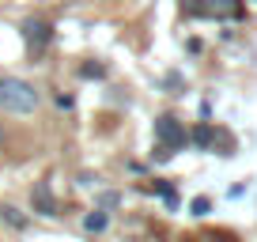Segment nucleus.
<instances>
[{"mask_svg":"<svg viewBox=\"0 0 257 242\" xmlns=\"http://www.w3.org/2000/svg\"><path fill=\"white\" fill-rule=\"evenodd\" d=\"M212 137H216L212 125H197V129H193V144L197 148H212Z\"/></svg>","mask_w":257,"mask_h":242,"instance_id":"obj_8","label":"nucleus"},{"mask_svg":"<svg viewBox=\"0 0 257 242\" xmlns=\"http://www.w3.org/2000/svg\"><path fill=\"white\" fill-rule=\"evenodd\" d=\"M0 106L8 113H34L38 110V91L19 76H0Z\"/></svg>","mask_w":257,"mask_h":242,"instance_id":"obj_1","label":"nucleus"},{"mask_svg":"<svg viewBox=\"0 0 257 242\" xmlns=\"http://www.w3.org/2000/svg\"><path fill=\"white\" fill-rule=\"evenodd\" d=\"M106 223H110V212H87V216H83V227H87L91 234H98V231H106Z\"/></svg>","mask_w":257,"mask_h":242,"instance_id":"obj_6","label":"nucleus"},{"mask_svg":"<svg viewBox=\"0 0 257 242\" xmlns=\"http://www.w3.org/2000/svg\"><path fill=\"white\" fill-rule=\"evenodd\" d=\"M31 208L38 212V216H57V197H53V189H49V182H38V186L31 189Z\"/></svg>","mask_w":257,"mask_h":242,"instance_id":"obj_5","label":"nucleus"},{"mask_svg":"<svg viewBox=\"0 0 257 242\" xmlns=\"http://www.w3.org/2000/svg\"><path fill=\"white\" fill-rule=\"evenodd\" d=\"M193 16H216V19H227V16H238V4L234 0H201V4H189Z\"/></svg>","mask_w":257,"mask_h":242,"instance_id":"obj_4","label":"nucleus"},{"mask_svg":"<svg viewBox=\"0 0 257 242\" xmlns=\"http://www.w3.org/2000/svg\"><path fill=\"white\" fill-rule=\"evenodd\" d=\"M80 76H83V80H102V65H83Z\"/></svg>","mask_w":257,"mask_h":242,"instance_id":"obj_11","label":"nucleus"},{"mask_svg":"<svg viewBox=\"0 0 257 242\" xmlns=\"http://www.w3.org/2000/svg\"><path fill=\"white\" fill-rule=\"evenodd\" d=\"M189 208H193V216H208V212H212V201H208V197H197Z\"/></svg>","mask_w":257,"mask_h":242,"instance_id":"obj_9","label":"nucleus"},{"mask_svg":"<svg viewBox=\"0 0 257 242\" xmlns=\"http://www.w3.org/2000/svg\"><path fill=\"white\" fill-rule=\"evenodd\" d=\"M49 38H53V31H49V23L42 16H31L23 23V42L31 46V53H38L42 46H49Z\"/></svg>","mask_w":257,"mask_h":242,"instance_id":"obj_2","label":"nucleus"},{"mask_svg":"<svg viewBox=\"0 0 257 242\" xmlns=\"http://www.w3.org/2000/svg\"><path fill=\"white\" fill-rule=\"evenodd\" d=\"M0 219H4L8 227H19V231L27 227V216H23V212H16L12 204H0Z\"/></svg>","mask_w":257,"mask_h":242,"instance_id":"obj_7","label":"nucleus"},{"mask_svg":"<svg viewBox=\"0 0 257 242\" xmlns=\"http://www.w3.org/2000/svg\"><path fill=\"white\" fill-rule=\"evenodd\" d=\"M155 133H159V140L163 144H170V152H174V148H185V129L182 125H178V117H170V113H163L159 121H155Z\"/></svg>","mask_w":257,"mask_h":242,"instance_id":"obj_3","label":"nucleus"},{"mask_svg":"<svg viewBox=\"0 0 257 242\" xmlns=\"http://www.w3.org/2000/svg\"><path fill=\"white\" fill-rule=\"evenodd\" d=\"M117 204H121V197H117V193H102V197H98V212H106V208H117Z\"/></svg>","mask_w":257,"mask_h":242,"instance_id":"obj_10","label":"nucleus"}]
</instances>
